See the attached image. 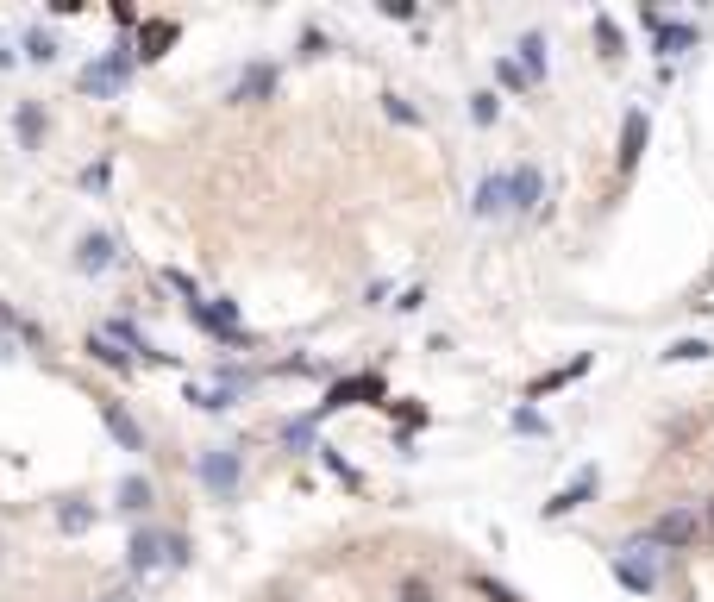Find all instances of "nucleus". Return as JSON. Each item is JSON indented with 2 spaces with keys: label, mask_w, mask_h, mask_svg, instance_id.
<instances>
[{
  "label": "nucleus",
  "mask_w": 714,
  "mask_h": 602,
  "mask_svg": "<svg viewBox=\"0 0 714 602\" xmlns=\"http://www.w3.org/2000/svg\"><path fill=\"white\" fill-rule=\"evenodd\" d=\"M351 402H383V377H339V383L326 389V402H320L314 414L326 421L332 408H351Z\"/></svg>",
  "instance_id": "obj_6"
},
{
  "label": "nucleus",
  "mask_w": 714,
  "mask_h": 602,
  "mask_svg": "<svg viewBox=\"0 0 714 602\" xmlns=\"http://www.w3.org/2000/svg\"><path fill=\"white\" fill-rule=\"evenodd\" d=\"M126 565H132V577L163 571V565H170V534H157V527H138L132 546H126Z\"/></svg>",
  "instance_id": "obj_5"
},
{
  "label": "nucleus",
  "mask_w": 714,
  "mask_h": 602,
  "mask_svg": "<svg viewBox=\"0 0 714 602\" xmlns=\"http://www.w3.org/2000/svg\"><path fill=\"white\" fill-rule=\"evenodd\" d=\"M195 477H201L220 502H232V496H238V477H245V458H238L232 446H213V452L195 458Z\"/></svg>",
  "instance_id": "obj_3"
},
{
  "label": "nucleus",
  "mask_w": 714,
  "mask_h": 602,
  "mask_svg": "<svg viewBox=\"0 0 714 602\" xmlns=\"http://www.w3.org/2000/svg\"><path fill=\"white\" fill-rule=\"evenodd\" d=\"M583 370H589V358H570L564 370H545V377H539V383L527 389V396H533V402H539V396H552V389H564V383H577Z\"/></svg>",
  "instance_id": "obj_18"
},
{
  "label": "nucleus",
  "mask_w": 714,
  "mask_h": 602,
  "mask_svg": "<svg viewBox=\"0 0 714 602\" xmlns=\"http://www.w3.org/2000/svg\"><path fill=\"white\" fill-rule=\"evenodd\" d=\"M88 358H101L107 370H132V358H126V352H119V345H113V339H88Z\"/></svg>",
  "instance_id": "obj_23"
},
{
  "label": "nucleus",
  "mask_w": 714,
  "mask_h": 602,
  "mask_svg": "<svg viewBox=\"0 0 714 602\" xmlns=\"http://www.w3.org/2000/svg\"><path fill=\"white\" fill-rule=\"evenodd\" d=\"M495 113H502V101H495L489 88H483V95H470V120L476 126H495Z\"/></svg>",
  "instance_id": "obj_27"
},
{
  "label": "nucleus",
  "mask_w": 714,
  "mask_h": 602,
  "mask_svg": "<svg viewBox=\"0 0 714 602\" xmlns=\"http://www.w3.org/2000/svg\"><path fill=\"white\" fill-rule=\"evenodd\" d=\"M13 132H19V145H26V151L44 145V113H38V101H26V107L13 113Z\"/></svg>",
  "instance_id": "obj_17"
},
{
  "label": "nucleus",
  "mask_w": 714,
  "mask_h": 602,
  "mask_svg": "<svg viewBox=\"0 0 714 602\" xmlns=\"http://www.w3.org/2000/svg\"><path fill=\"white\" fill-rule=\"evenodd\" d=\"M383 113H389L395 126H420V107H414V101H401V95H383Z\"/></svg>",
  "instance_id": "obj_25"
},
{
  "label": "nucleus",
  "mask_w": 714,
  "mask_h": 602,
  "mask_svg": "<svg viewBox=\"0 0 714 602\" xmlns=\"http://www.w3.org/2000/svg\"><path fill=\"white\" fill-rule=\"evenodd\" d=\"M658 552H664V546H652V540L621 546V552H614V577H621L627 590H639V596L658 590Z\"/></svg>",
  "instance_id": "obj_2"
},
{
  "label": "nucleus",
  "mask_w": 714,
  "mask_h": 602,
  "mask_svg": "<svg viewBox=\"0 0 714 602\" xmlns=\"http://www.w3.org/2000/svg\"><path fill=\"white\" fill-rule=\"evenodd\" d=\"M514 433H552V427H545L539 408H514Z\"/></svg>",
  "instance_id": "obj_29"
},
{
  "label": "nucleus",
  "mask_w": 714,
  "mask_h": 602,
  "mask_svg": "<svg viewBox=\"0 0 714 602\" xmlns=\"http://www.w3.org/2000/svg\"><path fill=\"white\" fill-rule=\"evenodd\" d=\"M714 352L708 339H677V345H664V364H702Z\"/></svg>",
  "instance_id": "obj_21"
},
{
  "label": "nucleus",
  "mask_w": 714,
  "mask_h": 602,
  "mask_svg": "<svg viewBox=\"0 0 714 602\" xmlns=\"http://www.w3.org/2000/svg\"><path fill=\"white\" fill-rule=\"evenodd\" d=\"M82 189H107V164H88L82 170Z\"/></svg>",
  "instance_id": "obj_32"
},
{
  "label": "nucleus",
  "mask_w": 714,
  "mask_h": 602,
  "mask_svg": "<svg viewBox=\"0 0 714 602\" xmlns=\"http://www.w3.org/2000/svg\"><path fill=\"white\" fill-rule=\"evenodd\" d=\"M508 195H514V214H539V201H545L539 164H514V170H508Z\"/></svg>",
  "instance_id": "obj_9"
},
{
  "label": "nucleus",
  "mask_w": 714,
  "mask_h": 602,
  "mask_svg": "<svg viewBox=\"0 0 714 602\" xmlns=\"http://www.w3.org/2000/svg\"><path fill=\"white\" fill-rule=\"evenodd\" d=\"M470 214H476V220H502V214H514L508 170H495V176H483V182H476V195H470Z\"/></svg>",
  "instance_id": "obj_7"
},
{
  "label": "nucleus",
  "mask_w": 714,
  "mask_h": 602,
  "mask_svg": "<svg viewBox=\"0 0 714 602\" xmlns=\"http://www.w3.org/2000/svg\"><path fill=\"white\" fill-rule=\"evenodd\" d=\"M26 57H32V63H51V57H57V38H51V32H26Z\"/></svg>",
  "instance_id": "obj_28"
},
{
  "label": "nucleus",
  "mask_w": 714,
  "mask_h": 602,
  "mask_svg": "<svg viewBox=\"0 0 714 602\" xmlns=\"http://www.w3.org/2000/svg\"><path fill=\"white\" fill-rule=\"evenodd\" d=\"M595 44H602V57H621V51H627V44H621V26H614L608 13L595 19Z\"/></svg>",
  "instance_id": "obj_24"
},
{
  "label": "nucleus",
  "mask_w": 714,
  "mask_h": 602,
  "mask_svg": "<svg viewBox=\"0 0 714 602\" xmlns=\"http://www.w3.org/2000/svg\"><path fill=\"white\" fill-rule=\"evenodd\" d=\"M314 427H320V414H301V421L282 427V439H289V446H314Z\"/></svg>",
  "instance_id": "obj_26"
},
{
  "label": "nucleus",
  "mask_w": 714,
  "mask_h": 602,
  "mask_svg": "<svg viewBox=\"0 0 714 602\" xmlns=\"http://www.w3.org/2000/svg\"><path fill=\"white\" fill-rule=\"evenodd\" d=\"M689 44H696V26H689V19H664V26H658V57H664V63L683 57Z\"/></svg>",
  "instance_id": "obj_14"
},
{
  "label": "nucleus",
  "mask_w": 714,
  "mask_h": 602,
  "mask_svg": "<svg viewBox=\"0 0 714 602\" xmlns=\"http://www.w3.org/2000/svg\"><path fill=\"white\" fill-rule=\"evenodd\" d=\"M646 138H652V120H646V107H633V113H627V126H621V151H614V164L633 170L639 157H646Z\"/></svg>",
  "instance_id": "obj_11"
},
{
  "label": "nucleus",
  "mask_w": 714,
  "mask_h": 602,
  "mask_svg": "<svg viewBox=\"0 0 714 602\" xmlns=\"http://www.w3.org/2000/svg\"><path fill=\"white\" fill-rule=\"evenodd\" d=\"M476 590H483L489 602H527L520 590H508V584H495V577H476Z\"/></svg>",
  "instance_id": "obj_30"
},
{
  "label": "nucleus",
  "mask_w": 714,
  "mask_h": 602,
  "mask_svg": "<svg viewBox=\"0 0 714 602\" xmlns=\"http://www.w3.org/2000/svg\"><path fill=\"white\" fill-rule=\"evenodd\" d=\"M702 527H708V534H714V496L702 502Z\"/></svg>",
  "instance_id": "obj_33"
},
{
  "label": "nucleus",
  "mask_w": 714,
  "mask_h": 602,
  "mask_svg": "<svg viewBox=\"0 0 714 602\" xmlns=\"http://www.w3.org/2000/svg\"><path fill=\"white\" fill-rule=\"evenodd\" d=\"M132 63H138V51L132 44H113L107 57H94L88 69H82V95H119V88H126V76H132Z\"/></svg>",
  "instance_id": "obj_1"
},
{
  "label": "nucleus",
  "mask_w": 714,
  "mask_h": 602,
  "mask_svg": "<svg viewBox=\"0 0 714 602\" xmlns=\"http://www.w3.org/2000/svg\"><path fill=\"white\" fill-rule=\"evenodd\" d=\"M170 289H182V301H188V308H195V301H207V295L195 289V276H188V270H170Z\"/></svg>",
  "instance_id": "obj_31"
},
{
  "label": "nucleus",
  "mask_w": 714,
  "mask_h": 602,
  "mask_svg": "<svg viewBox=\"0 0 714 602\" xmlns=\"http://www.w3.org/2000/svg\"><path fill=\"white\" fill-rule=\"evenodd\" d=\"M495 82H502V88H533V76L520 69V57H495Z\"/></svg>",
  "instance_id": "obj_22"
},
{
  "label": "nucleus",
  "mask_w": 714,
  "mask_h": 602,
  "mask_svg": "<svg viewBox=\"0 0 714 602\" xmlns=\"http://www.w3.org/2000/svg\"><path fill=\"white\" fill-rule=\"evenodd\" d=\"M101 427L119 439V446H126V452H145V427H138L132 421V408L126 402H113V396H101Z\"/></svg>",
  "instance_id": "obj_8"
},
{
  "label": "nucleus",
  "mask_w": 714,
  "mask_h": 602,
  "mask_svg": "<svg viewBox=\"0 0 714 602\" xmlns=\"http://www.w3.org/2000/svg\"><path fill=\"white\" fill-rule=\"evenodd\" d=\"M7 63H13V51H7V44H0V69H7Z\"/></svg>",
  "instance_id": "obj_36"
},
{
  "label": "nucleus",
  "mask_w": 714,
  "mask_h": 602,
  "mask_svg": "<svg viewBox=\"0 0 714 602\" xmlns=\"http://www.w3.org/2000/svg\"><path fill=\"white\" fill-rule=\"evenodd\" d=\"M101 602H138V596H132V590H107Z\"/></svg>",
  "instance_id": "obj_34"
},
{
  "label": "nucleus",
  "mask_w": 714,
  "mask_h": 602,
  "mask_svg": "<svg viewBox=\"0 0 714 602\" xmlns=\"http://www.w3.org/2000/svg\"><path fill=\"white\" fill-rule=\"evenodd\" d=\"M57 527H63V534H88V527H94V502H63Z\"/></svg>",
  "instance_id": "obj_20"
},
{
  "label": "nucleus",
  "mask_w": 714,
  "mask_h": 602,
  "mask_svg": "<svg viewBox=\"0 0 714 602\" xmlns=\"http://www.w3.org/2000/svg\"><path fill=\"white\" fill-rule=\"evenodd\" d=\"M520 69H527L533 82H545V69H552V51H545V32H527V38H520Z\"/></svg>",
  "instance_id": "obj_15"
},
{
  "label": "nucleus",
  "mask_w": 714,
  "mask_h": 602,
  "mask_svg": "<svg viewBox=\"0 0 714 602\" xmlns=\"http://www.w3.org/2000/svg\"><path fill=\"white\" fill-rule=\"evenodd\" d=\"M276 95V63H245L232 82V101H270Z\"/></svg>",
  "instance_id": "obj_13"
},
{
  "label": "nucleus",
  "mask_w": 714,
  "mask_h": 602,
  "mask_svg": "<svg viewBox=\"0 0 714 602\" xmlns=\"http://www.w3.org/2000/svg\"><path fill=\"white\" fill-rule=\"evenodd\" d=\"M401 602H433V596H426V590H401Z\"/></svg>",
  "instance_id": "obj_35"
},
{
  "label": "nucleus",
  "mask_w": 714,
  "mask_h": 602,
  "mask_svg": "<svg viewBox=\"0 0 714 602\" xmlns=\"http://www.w3.org/2000/svg\"><path fill=\"white\" fill-rule=\"evenodd\" d=\"M113 258H119V239H113V233H88V239L76 245V270H82V276L113 270Z\"/></svg>",
  "instance_id": "obj_12"
},
{
  "label": "nucleus",
  "mask_w": 714,
  "mask_h": 602,
  "mask_svg": "<svg viewBox=\"0 0 714 602\" xmlns=\"http://www.w3.org/2000/svg\"><path fill=\"white\" fill-rule=\"evenodd\" d=\"M151 502H157V490H151L145 477H119V508H132V515H138V508H151Z\"/></svg>",
  "instance_id": "obj_19"
},
{
  "label": "nucleus",
  "mask_w": 714,
  "mask_h": 602,
  "mask_svg": "<svg viewBox=\"0 0 714 602\" xmlns=\"http://www.w3.org/2000/svg\"><path fill=\"white\" fill-rule=\"evenodd\" d=\"M595 483H602V477H595V465H583V471L570 477V483H564V490H558L552 502H545V521H564L570 508H583V502L595 496Z\"/></svg>",
  "instance_id": "obj_10"
},
{
  "label": "nucleus",
  "mask_w": 714,
  "mask_h": 602,
  "mask_svg": "<svg viewBox=\"0 0 714 602\" xmlns=\"http://www.w3.org/2000/svg\"><path fill=\"white\" fill-rule=\"evenodd\" d=\"M702 534H708V527H702V508H683V502H677V508H664V515L646 527V540H652V546H696Z\"/></svg>",
  "instance_id": "obj_4"
},
{
  "label": "nucleus",
  "mask_w": 714,
  "mask_h": 602,
  "mask_svg": "<svg viewBox=\"0 0 714 602\" xmlns=\"http://www.w3.org/2000/svg\"><path fill=\"white\" fill-rule=\"evenodd\" d=\"M163 44H176V19H151L145 32H138V57H163Z\"/></svg>",
  "instance_id": "obj_16"
}]
</instances>
